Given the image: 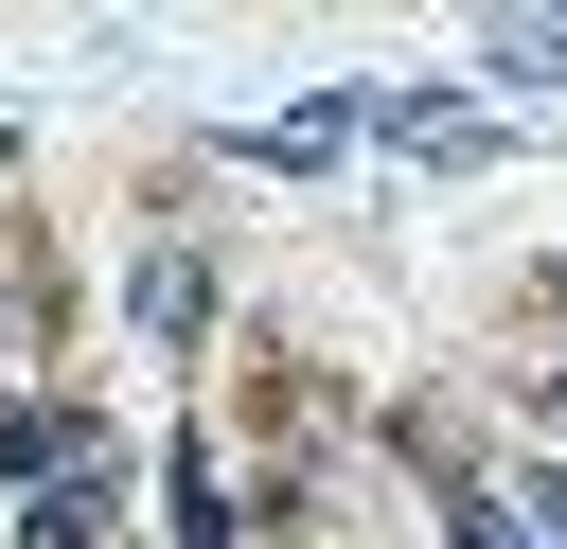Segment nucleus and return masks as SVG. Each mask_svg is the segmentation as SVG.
Returning <instances> with one entry per match:
<instances>
[{
  "instance_id": "obj_1",
  "label": "nucleus",
  "mask_w": 567,
  "mask_h": 549,
  "mask_svg": "<svg viewBox=\"0 0 567 549\" xmlns=\"http://www.w3.org/2000/svg\"><path fill=\"white\" fill-rule=\"evenodd\" d=\"M354 124H372V106H354V89H337V106H284V124H230V142H213V159H266V177H319V159H337V142H354Z\"/></svg>"
},
{
  "instance_id": "obj_2",
  "label": "nucleus",
  "mask_w": 567,
  "mask_h": 549,
  "mask_svg": "<svg viewBox=\"0 0 567 549\" xmlns=\"http://www.w3.org/2000/svg\"><path fill=\"white\" fill-rule=\"evenodd\" d=\"M89 443H106V425H89V407H53V390H35V407H0V478H35V496H53V478H89Z\"/></svg>"
},
{
  "instance_id": "obj_3",
  "label": "nucleus",
  "mask_w": 567,
  "mask_h": 549,
  "mask_svg": "<svg viewBox=\"0 0 567 549\" xmlns=\"http://www.w3.org/2000/svg\"><path fill=\"white\" fill-rule=\"evenodd\" d=\"M106 514H124V478L89 460V478H53V496H18V549H106Z\"/></svg>"
},
{
  "instance_id": "obj_4",
  "label": "nucleus",
  "mask_w": 567,
  "mask_h": 549,
  "mask_svg": "<svg viewBox=\"0 0 567 549\" xmlns=\"http://www.w3.org/2000/svg\"><path fill=\"white\" fill-rule=\"evenodd\" d=\"M124 301H142V336H195V319H213V266H195V248H142Z\"/></svg>"
},
{
  "instance_id": "obj_5",
  "label": "nucleus",
  "mask_w": 567,
  "mask_h": 549,
  "mask_svg": "<svg viewBox=\"0 0 567 549\" xmlns=\"http://www.w3.org/2000/svg\"><path fill=\"white\" fill-rule=\"evenodd\" d=\"M425 496H443V531H461V549H532V514H514V496H478L461 460H425Z\"/></svg>"
},
{
  "instance_id": "obj_6",
  "label": "nucleus",
  "mask_w": 567,
  "mask_h": 549,
  "mask_svg": "<svg viewBox=\"0 0 567 549\" xmlns=\"http://www.w3.org/2000/svg\"><path fill=\"white\" fill-rule=\"evenodd\" d=\"M496 89H567V18H514L496 35Z\"/></svg>"
},
{
  "instance_id": "obj_7",
  "label": "nucleus",
  "mask_w": 567,
  "mask_h": 549,
  "mask_svg": "<svg viewBox=\"0 0 567 549\" xmlns=\"http://www.w3.org/2000/svg\"><path fill=\"white\" fill-rule=\"evenodd\" d=\"M177 549H230V478L213 460H177Z\"/></svg>"
},
{
  "instance_id": "obj_8",
  "label": "nucleus",
  "mask_w": 567,
  "mask_h": 549,
  "mask_svg": "<svg viewBox=\"0 0 567 549\" xmlns=\"http://www.w3.org/2000/svg\"><path fill=\"white\" fill-rule=\"evenodd\" d=\"M514 514H532V549H567V460L532 443V478H514Z\"/></svg>"
},
{
  "instance_id": "obj_9",
  "label": "nucleus",
  "mask_w": 567,
  "mask_h": 549,
  "mask_svg": "<svg viewBox=\"0 0 567 549\" xmlns=\"http://www.w3.org/2000/svg\"><path fill=\"white\" fill-rule=\"evenodd\" d=\"M532 301H549V319H567V266H549V283H532Z\"/></svg>"
},
{
  "instance_id": "obj_10",
  "label": "nucleus",
  "mask_w": 567,
  "mask_h": 549,
  "mask_svg": "<svg viewBox=\"0 0 567 549\" xmlns=\"http://www.w3.org/2000/svg\"><path fill=\"white\" fill-rule=\"evenodd\" d=\"M549 460H567V390H549Z\"/></svg>"
}]
</instances>
